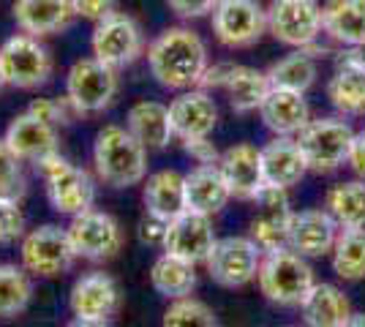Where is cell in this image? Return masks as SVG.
I'll return each mask as SVG.
<instances>
[{
    "label": "cell",
    "instance_id": "cell-1",
    "mask_svg": "<svg viewBox=\"0 0 365 327\" xmlns=\"http://www.w3.org/2000/svg\"><path fill=\"white\" fill-rule=\"evenodd\" d=\"M207 63L210 61H207V47L202 36L182 25L158 33L148 47V66L155 82L178 93L197 88Z\"/></svg>",
    "mask_w": 365,
    "mask_h": 327
},
{
    "label": "cell",
    "instance_id": "cell-2",
    "mask_svg": "<svg viewBox=\"0 0 365 327\" xmlns=\"http://www.w3.org/2000/svg\"><path fill=\"white\" fill-rule=\"evenodd\" d=\"M93 170L109 188L139 186L148 177V147L125 125H104L93 142Z\"/></svg>",
    "mask_w": 365,
    "mask_h": 327
},
{
    "label": "cell",
    "instance_id": "cell-3",
    "mask_svg": "<svg viewBox=\"0 0 365 327\" xmlns=\"http://www.w3.org/2000/svg\"><path fill=\"white\" fill-rule=\"evenodd\" d=\"M257 284L267 303H273L278 308H300L308 292L314 289L317 276L303 254L281 249L262 254Z\"/></svg>",
    "mask_w": 365,
    "mask_h": 327
},
{
    "label": "cell",
    "instance_id": "cell-4",
    "mask_svg": "<svg viewBox=\"0 0 365 327\" xmlns=\"http://www.w3.org/2000/svg\"><path fill=\"white\" fill-rule=\"evenodd\" d=\"M36 175L41 177L46 199L55 213L76 216L82 210H91L96 204V180L88 170L71 164L61 150H52L41 156L36 164Z\"/></svg>",
    "mask_w": 365,
    "mask_h": 327
},
{
    "label": "cell",
    "instance_id": "cell-5",
    "mask_svg": "<svg viewBox=\"0 0 365 327\" xmlns=\"http://www.w3.org/2000/svg\"><path fill=\"white\" fill-rule=\"evenodd\" d=\"M351 137L354 131L344 118H311L294 134V142L308 164V172L327 175L346 164Z\"/></svg>",
    "mask_w": 365,
    "mask_h": 327
},
{
    "label": "cell",
    "instance_id": "cell-6",
    "mask_svg": "<svg viewBox=\"0 0 365 327\" xmlns=\"http://www.w3.org/2000/svg\"><path fill=\"white\" fill-rule=\"evenodd\" d=\"M55 71L52 52L41 44L38 36L16 33L0 47V74L6 88L16 90H36L49 82Z\"/></svg>",
    "mask_w": 365,
    "mask_h": 327
},
{
    "label": "cell",
    "instance_id": "cell-7",
    "mask_svg": "<svg viewBox=\"0 0 365 327\" xmlns=\"http://www.w3.org/2000/svg\"><path fill=\"white\" fill-rule=\"evenodd\" d=\"M19 256H22V267L33 279H61L79 259L68 240V232L55 224H44L22 234Z\"/></svg>",
    "mask_w": 365,
    "mask_h": 327
},
{
    "label": "cell",
    "instance_id": "cell-8",
    "mask_svg": "<svg viewBox=\"0 0 365 327\" xmlns=\"http://www.w3.org/2000/svg\"><path fill=\"white\" fill-rule=\"evenodd\" d=\"M118 88H120L118 71L93 55L74 61V66L66 74V95L71 98V104L82 118L98 115L112 107Z\"/></svg>",
    "mask_w": 365,
    "mask_h": 327
},
{
    "label": "cell",
    "instance_id": "cell-9",
    "mask_svg": "<svg viewBox=\"0 0 365 327\" xmlns=\"http://www.w3.org/2000/svg\"><path fill=\"white\" fill-rule=\"evenodd\" d=\"M93 58L120 71L125 66L137 63L145 55V33L139 22L125 11H112L109 16L98 19L91 36Z\"/></svg>",
    "mask_w": 365,
    "mask_h": 327
},
{
    "label": "cell",
    "instance_id": "cell-10",
    "mask_svg": "<svg viewBox=\"0 0 365 327\" xmlns=\"http://www.w3.org/2000/svg\"><path fill=\"white\" fill-rule=\"evenodd\" d=\"M210 28L227 49H248L267 33V9L259 0H218Z\"/></svg>",
    "mask_w": 365,
    "mask_h": 327
},
{
    "label": "cell",
    "instance_id": "cell-11",
    "mask_svg": "<svg viewBox=\"0 0 365 327\" xmlns=\"http://www.w3.org/2000/svg\"><path fill=\"white\" fill-rule=\"evenodd\" d=\"M120 286L109 273H101V270L85 273L82 279L74 281L71 295H68V308H71V316H74L71 325H107L109 319L120 311Z\"/></svg>",
    "mask_w": 365,
    "mask_h": 327
},
{
    "label": "cell",
    "instance_id": "cell-12",
    "mask_svg": "<svg viewBox=\"0 0 365 327\" xmlns=\"http://www.w3.org/2000/svg\"><path fill=\"white\" fill-rule=\"evenodd\" d=\"M262 251L248 234H232L215 240L210 256L205 259L207 276L224 289H243L251 281H257Z\"/></svg>",
    "mask_w": 365,
    "mask_h": 327
},
{
    "label": "cell",
    "instance_id": "cell-13",
    "mask_svg": "<svg viewBox=\"0 0 365 327\" xmlns=\"http://www.w3.org/2000/svg\"><path fill=\"white\" fill-rule=\"evenodd\" d=\"M66 232H68L76 256L88 262H107L112 256H118V251L123 249V227L118 224V218L96 207L71 216Z\"/></svg>",
    "mask_w": 365,
    "mask_h": 327
},
{
    "label": "cell",
    "instance_id": "cell-14",
    "mask_svg": "<svg viewBox=\"0 0 365 327\" xmlns=\"http://www.w3.org/2000/svg\"><path fill=\"white\" fill-rule=\"evenodd\" d=\"M254 204H257V213L251 218L248 237L257 243L259 251L270 254V251L289 249V224L294 210L287 197V188L264 183L254 197Z\"/></svg>",
    "mask_w": 365,
    "mask_h": 327
},
{
    "label": "cell",
    "instance_id": "cell-15",
    "mask_svg": "<svg viewBox=\"0 0 365 327\" xmlns=\"http://www.w3.org/2000/svg\"><path fill=\"white\" fill-rule=\"evenodd\" d=\"M267 33L287 47H308L324 33L322 6L317 0H270Z\"/></svg>",
    "mask_w": 365,
    "mask_h": 327
},
{
    "label": "cell",
    "instance_id": "cell-16",
    "mask_svg": "<svg viewBox=\"0 0 365 327\" xmlns=\"http://www.w3.org/2000/svg\"><path fill=\"white\" fill-rule=\"evenodd\" d=\"M215 229L213 218L199 216L191 210H182L180 216H175L167 227V237L161 249L167 254H175L180 259H188L194 265H202L215 246Z\"/></svg>",
    "mask_w": 365,
    "mask_h": 327
},
{
    "label": "cell",
    "instance_id": "cell-17",
    "mask_svg": "<svg viewBox=\"0 0 365 327\" xmlns=\"http://www.w3.org/2000/svg\"><path fill=\"white\" fill-rule=\"evenodd\" d=\"M169 120L178 140H194V137H210L218 125V107H215L210 90L188 88L169 104Z\"/></svg>",
    "mask_w": 365,
    "mask_h": 327
},
{
    "label": "cell",
    "instance_id": "cell-18",
    "mask_svg": "<svg viewBox=\"0 0 365 327\" xmlns=\"http://www.w3.org/2000/svg\"><path fill=\"white\" fill-rule=\"evenodd\" d=\"M218 170L224 175V180H227V186L235 199L254 202L259 188L264 186L259 147L248 145V142H240V145L227 147V150L221 153V158H218Z\"/></svg>",
    "mask_w": 365,
    "mask_h": 327
},
{
    "label": "cell",
    "instance_id": "cell-19",
    "mask_svg": "<svg viewBox=\"0 0 365 327\" xmlns=\"http://www.w3.org/2000/svg\"><path fill=\"white\" fill-rule=\"evenodd\" d=\"M3 142L9 145V150L22 161H31L36 164L41 156L52 153V150H61V134L55 125L44 123L41 118H36L31 112H22L16 115L14 120L9 123Z\"/></svg>",
    "mask_w": 365,
    "mask_h": 327
},
{
    "label": "cell",
    "instance_id": "cell-20",
    "mask_svg": "<svg viewBox=\"0 0 365 327\" xmlns=\"http://www.w3.org/2000/svg\"><path fill=\"white\" fill-rule=\"evenodd\" d=\"M338 237V224L324 207L300 210L292 216L289 224V249L303 254L305 259H317L333 251Z\"/></svg>",
    "mask_w": 365,
    "mask_h": 327
},
{
    "label": "cell",
    "instance_id": "cell-21",
    "mask_svg": "<svg viewBox=\"0 0 365 327\" xmlns=\"http://www.w3.org/2000/svg\"><path fill=\"white\" fill-rule=\"evenodd\" d=\"M185 177V210L199 216H218L232 199L218 164H197Z\"/></svg>",
    "mask_w": 365,
    "mask_h": 327
},
{
    "label": "cell",
    "instance_id": "cell-22",
    "mask_svg": "<svg viewBox=\"0 0 365 327\" xmlns=\"http://www.w3.org/2000/svg\"><path fill=\"white\" fill-rule=\"evenodd\" d=\"M259 118L275 137H294L311 120V107L305 101V93L289 88H270L259 107Z\"/></svg>",
    "mask_w": 365,
    "mask_h": 327
},
{
    "label": "cell",
    "instance_id": "cell-23",
    "mask_svg": "<svg viewBox=\"0 0 365 327\" xmlns=\"http://www.w3.org/2000/svg\"><path fill=\"white\" fill-rule=\"evenodd\" d=\"M74 16L71 0H14L16 28L38 38L71 28Z\"/></svg>",
    "mask_w": 365,
    "mask_h": 327
},
{
    "label": "cell",
    "instance_id": "cell-24",
    "mask_svg": "<svg viewBox=\"0 0 365 327\" xmlns=\"http://www.w3.org/2000/svg\"><path fill=\"white\" fill-rule=\"evenodd\" d=\"M262 156V175L267 186H278L289 191L292 186H297L308 172L303 153L297 147L294 137H275L264 147H259Z\"/></svg>",
    "mask_w": 365,
    "mask_h": 327
},
{
    "label": "cell",
    "instance_id": "cell-25",
    "mask_svg": "<svg viewBox=\"0 0 365 327\" xmlns=\"http://www.w3.org/2000/svg\"><path fill=\"white\" fill-rule=\"evenodd\" d=\"M351 303L335 284H314V289L300 306V316L311 327H349Z\"/></svg>",
    "mask_w": 365,
    "mask_h": 327
},
{
    "label": "cell",
    "instance_id": "cell-26",
    "mask_svg": "<svg viewBox=\"0 0 365 327\" xmlns=\"http://www.w3.org/2000/svg\"><path fill=\"white\" fill-rule=\"evenodd\" d=\"M322 28L335 44L349 47L365 41V0H327L322 6Z\"/></svg>",
    "mask_w": 365,
    "mask_h": 327
},
{
    "label": "cell",
    "instance_id": "cell-27",
    "mask_svg": "<svg viewBox=\"0 0 365 327\" xmlns=\"http://www.w3.org/2000/svg\"><path fill=\"white\" fill-rule=\"evenodd\" d=\"M125 128L137 137L148 150H164L169 140L175 137L172 120H169V107L161 101H137L125 115Z\"/></svg>",
    "mask_w": 365,
    "mask_h": 327
},
{
    "label": "cell",
    "instance_id": "cell-28",
    "mask_svg": "<svg viewBox=\"0 0 365 327\" xmlns=\"http://www.w3.org/2000/svg\"><path fill=\"white\" fill-rule=\"evenodd\" d=\"M142 202H145L148 213L172 221L185 210V177L175 170H161L145 177Z\"/></svg>",
    "mask_w": 365,
    "mask_h": 327
},
{
    "label": "cell",
    "instance_id": "cell-29",
    "mask_svg": "<svg viewBox=\"0 0 365 327\" xmlns=\"http://www.w3.org/2000/svg\"><path fill=\"white\" fill-rule=\"evenodd\" d=\"M267 90H270L267 71H259V68H251V66H235L227 79V85H224L229 107H232V112H237V115L259 112Z\"/></svg>",
    "mask_w": 365,
    "mask_h": 327
},
{
    "label": "cell",
    "instance_id": "cell-30",
    "mask_svg": "<svg viewBox=\"0 0 365 327\" xmlns=\"http://www.w3.org/2000/svg\"><path fill=\"white\" fill-rule=\"evenodd\" d=\"M327 101L341 118L365 115V68L335 66V74L327 79Z\"/></svg>",
    "mask_w": 365,
    "mask_h": 327
},
{
    "label": "cell",
    "instance_id": "cell-31",
    "mask_svg": "<svg viewBox=\"0 0 365 327\" xmlns=\"http://www.w3.org/2000/svg\"><path fill=\"white\" fill-rule=\"evenodd\" d=\"M324 210L333 216L338 229H354L365 227V180H344L327 188L324 194Z\"/></svg>",
    "mask_w": 365,
    "mask_h": 327
},
{
    "label": "cell",
    "instance_id": "cell-32",
    "mask_svg": "<svg viewBox=\"0 0 365 327\" xmlns=\"http://www.w3.org/2000/svg\"><path fill=\"white\" fill-rule=\"evenodd\" d=\"M150 284L158 295L169 300L191 295L197 289V265L164 251L150 267Z\"/></svg>",
    "mask_w": 365,
    "mask_h": 327
},
{
    "label": "cell",
    "instance_id": "cell-33",
    "mask_svg": "<svg viewBox=\"0 0 365 327\" xmlns=\"http://www.w3.org/2000/svg\"><path fill=\"white\" fill-rule=\"evenodd\" d=\"M317 77H319L317 58H311L305 49H294L292 55L281 58L267 68L270 88H289L297 93H308L317 85Z\"/></svg>",
    "mask_w": 365,
    "mask_h": 327
},
{
    "label": "cell",
    "instance_id": "cell-34",
    "mask_svg": "<svg viewBox=\"0 0 365 327\" xmlns=\"http://www.w3.org/2000/svg\"><path fill=\"white\" fill-rule=\"evenodd\" d=\"M333 270L344 281L365 279V227L338 229L333 243Z\"/></svg>",
    "mask_w": 365,
    "mask_h": 327
},
{
    "label": "cell",
    "instance_id": "cell-35",
    "mask_svg": "<svg viewBox=\"0 0 365 327\" xmlns=\"http://www.w3.org/2000/svg\"><path fill=\"white\" fill-rule=\"evenodd\" d=\"M33 300V276L22 265H0V319L28 311Z\"/></svg>",
    "mask_w": 365,
    "mask_h": 327
},
{
    "label": "cell",
    "instance_id": "cell-36",
    "mask_svg": "<svg viewBox=\"0 0 365 327\" xmlns=\"http://www.w3.org/2000/svg\"><path fill=\"white\" fill-rule=\"evenodd\" d=\"M215 311L197 297H175L164 311V327H215Z\"/></svg>",
    "mask_w": 365,
    "mask_h": 327
},
{
    "label": "cell",
    "instance_id": "cell-37",
    "mask_svg": "<svg viewBox=\"0 0 365 327\" xmlns=\"http://www.w3.org/2000/svg\"><path fill=\"white\" fill-rule=\"evenodd\" d=\"M22 158H16L9 145L0 140V197H9V199H19L28 194V177L22 170Z\"/></svg>",
    "mask_w": 365,
    "mask_h": 327
},
{
    "label": "cell",
    "instance_id": "cell-38",
    "mask_svg": "<svg viewBox=\"0 0 365 327\" xmlns=\"http://www.w3.org/2000/svg\"><path fill=\"white\" fill-rule=\"evenodd\" d=\"M28 112L36 115V118H41L44 123L55 125V128L74 123L76 118H82L68 95H63V98H36L31 107H28Z\"/></svg>",
    "mask_w": 365,
    "mask_h": 327
},
{
    "label": "cell",
    "instance_id": "cell-39",
    "mask_svg": "<svg viewBox=\"0 0 365 327\" xmlns=\"http://www.w3.org/2000/svg\"><path fill=\"white\" fill-rule=\"evenodd\" d=\"M25 234V216L19 199L0 197V246H11Z\"/></svg>",
    "mask_w": 365,
    "mask_h": 327
},
{
    "label": "cell",
    "instance_id": "cell-40",
    "mask_svg": "<svg viewBox=\"0 0 365 327\" xmlns=\"http://www.w3.org/2000/svg\"><path fill=\"white\" fill-rule=\"evenodd\" d=\"M167 227H169L167 218L145 210V216H142V221H139L137 227L139 243L142 246H150V249H161L164 246V237H167Z\"/></svg>",
    "mask_w": 365,
    "mask_h": 327
},
{
    "label": "cell",
    "instance_id": "cell-41",
    "mask_svg": "<svg viewBox=\"0 0 365 327\" xmlns=\"http://www.w3.org/2000/svg\"><path fill=\"white\" fill-rule=\"evenodd\" d=\"M182 150L194 164H218V147H215L210 137H194V140H182Z\"/></svg>",
    "mask_w": 365,
    "mask_h": 327
},
{
    "label": "cell",
    "instance_id": "cell-42",
    "mask_svg": "<svg viewBox=\"0 0 365 327\" xmlns=\"http://www.w3.org/2000/svg\"><path fill=\"white\" fill-rule=\"evenodd\" d=\"M71 6L76 16L91 19V22H98L112 11H118V0H71Z\"/></svg>",
    "mask_w": 365,
    "mask_h": 327
},
{
    "label": "cell",
    "instance_id": "cell-43",
    "mask_svg": "<svg viewBox=\"0 0 365 327\" xmlns=\"http://www.w3.org/2000/svg\"><path fill=\"white\" fill-rule=\"evenodd\" d=\"M218 0H167L169 11L180 16V19H197V16L210 14Z\"/></svg>",
    "mask_w": 365,
    "mask_h": 327
},
{
    "label": "cell",
    "instance_id": "cell-44",
    "mask_svg": "<svg viewBox=\"0 0 365 327\" xmlns=\"http://www.w3.org/2000/svg\"><path fill=\"white\" fill-rule=\"evenodd\" d=\"M232 68H235V63H229V61L213 63V66L207 63V68H205V74H202L197 88H202V90H218V88H221V90H224Z\"/></svg>",
    "mask_w": 365,
    "mask_h": 327
},
{
    "label": "cell",
    "instance_id": "cell-45",
    "mask_svg": "<svg viewBox=\"0 0 365 327\" xmlns=\"http://www.w3.org/2000/svg\"><path fill=\"white\" fill-rule=\"evenodd\" d=\"M346 164H349V170L354 172L357 177H363V180H365V128H363V131H354Z\"/></svg>",
    "mask_w": 365,
    "mask_h": 327
},
{
    "label": "cell",
    "instance_id": "cell-46",
    "mask_svg": "<svg viewBox=\"0 0 365 327\" xmlns=\"http://www.w3.org/2000/svg\"><path fill=\"white\" fill-rule=\"evenodd\" d=\"M335 66H354V68H365V41L363 44H349L335 52Z\"/></svg>",
    "mask_w": 365,
    "mask_h": 327
},
{
    "label": "cell",
    "instance_id": "cell-47",
    "mask_svg": "<svg viewBox=\"0 0 365 327\" xmlns=\"http://www.w3.org/2000/svg\"><path fill=\"white\" fill-rule=\"evenodd\" d=\"M349 327H365V313H351Z\"/></svg>",
    "mask_w": 365,
    "mask_h": 327
},
{
    "label": "cell",
    "instance_id": "cell-48",
    "mask_svg": "<svg viewBox=\"0 0 365 327\" xmlns=\"http://www.w3.org/2000/svg\"><path fill=\"white\" fill-rule=\"evenodd\" d=\"M3 88H6V82H3V74H0V93H3Z\"/></svg>",
    "mask_w": 365,
    "mask_h": 327
}]
</instances>
